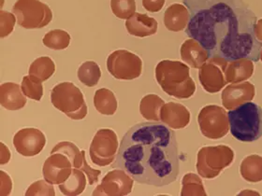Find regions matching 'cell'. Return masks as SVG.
<instances>
[{
	"mask_svg": "<svg viewBox=\"0 0 262 196\" xmlns=\"http://www.w3.org/2000/svg\"><path fill=\"white\" fill-rule=\"evenodd\" d=\"M231 135L242 142L257 141L262 136V109L247 102L228 113Z\"/></svg>",
	"mask_w": 262,
	"mask_h": 196,
	"instance_id": "obj_4",
	"label": "cell"
},
{
	"mask_svg": "<svg viewBox=\"0 0 262 196\" xmlns=\"http://www.w3.org/2000/svg\"><path fill=\"white\" fill-rule=\"evenodd\" d=\"M111 9L115 16L127 20L136 12L135 0H111Z\"/></svg>",
	"mask_w": 262,
	"mask_h": 196,
	"instance_id": "obj_31",
	"label": "cell"
},
{
	"mask_svg": "<svg viewBox=\"0 0 262 196\" xmlns=\"http://www.w3.org/2000/svg\"><path fill=\"white\" fill-rule=\"evenodd\" d=\"M234 160V152L225 145L203 147L198 153L196 170L208 180L216 178L223 169L229 167Z\"/></svg>",
	"mask_w": 262,
	"mask_h": 196,
	"instance_id": "obj_6",
	"label": "cell"
},
{
	"mask_svg": "<svg viewBox=\"0 0 262 196\" xmlns=\"http://www.w3.org/2000/svg\"><path fill=\"white\" fill-rule=\"evenodd\" d=\"M71 35L61 29H55L44 36L43 44L49 49L60 51L65 50L71 43Z\"/></svg>",
	"mask_w": 262,
	"mask_h": 196,
	"instance_id": "obj_29",
	"label": "cell"
},
{
	"mask_svg": "<svg viewBox=\"0 0 262 196\" xmlns=\"http://www.w3.org/2000/svg\"><path fill=\"white\" fill-rule=\"evenodd\" d=\"M117 135L111 129H100L94 136L89 153L94 164L98 166H107L114 162L116 153L119 149Z\"/></svg>",
	"mask_w": 262,
	"mask_h": 196,
	"instance_id": "obj_10",
	"label": "cell"
},
{
	"mask_svg": "<svg viewBox=\"0 0 262 196\" xmlns=\"http://www.w3.org/2000/svg\"><path fill=\"white\" fill-rule=\"evenodd\" d=\"M155 74L160 87L169 96L187 99L196 92V83L190 77L189 67L180 61L159 62Z\"/></svg>",
	"mask_w": 262,
	"mask_h": 196,
	"instance_id": "obj_3",
	"label": "cell"
},
{
	"mask_svg": "<svg viewBox=\"0 0 262 196\" xmlns=\"http://www.w3.org/2000/svg\"><path fill=\"white\" fill-rule=\"evenodd\" d=\"M165 105L163 99L157 94H147L142 97L140 103V112L144 119L154 121L160 120V110Z\"/></svg>",
	"mask_w": 262,
	"mask_h": 196,
	"instance_id": "obj_27",
	"label": "cell"
},
{
	"mask_svg": "<svg viewBox=\"0 0 262 196\" xmlns=\"http://www.w3.org/2000/svg\"><path fill=\"white\" fill-rule=\"evenodd\" d=\"M86 175L80 169H72L70 178L58 185L61 192L66 196L80 195L86 187Z\"/></svg>",
	"mask_w": 262,
	"mask_h": 196,
	"instance_id": "obj_24",
	"label": "cell"
},
{
	"mask_svg": "<svg viewBox=\"0 0 262 196\" xmlns=\"http://www.w3.org/2000/svg\"><path fill=\"white\" fill-rule=\"evenodd\" d=\"M26 196H55V188L46 180H38L28 187Z\"/></svg>",
	"mask_w": 262,
	"mask_h": 196,
	"instance_id": "obj_33",
	"label": "cell"
},
{
	"mask_svg": "<svg viewBox=\"0 0 262 196\" xmlns=\"http://www.w3.org/2000/svg\"><path fill=\"white\" fill-rule=\"evenodd\" d=\"M260 60H261V62H262V50H261V52H260Z\"/></svg>",
	"mask_w": 262,
	"mask_h": 196,
	"instance_id": "obj_39",
	"label": "cell"
},
{
	"mask_svg": "<svg viewBox=\"0 0 262 196\" xmlns=\"http://www.w3.org/2000/svg\"><path fill=\"white\" fill-rule=\"evenodd\" d=\"M166 0H142L143 8L150 12H159L162 10Z\"/></svg>",
	"mask_w": 262,
	"mask_h": 196,
	"instance_id": "obj_36",
	"label": "cell"
},
{
	"mask_svg": "<svg viewBox=\"0 0 262 196\" xmlns=\"http://www.w3.org/2000/svg\"><path fill=\"white\" fill-rule=\"evenodd\" d=\"M55 62L48 56L37 58L30 65L28 74L33 80L43 82L55 74Z\"/></svg>",
	"mask_w": 262,
	"mask_h": 196,
	"instance_id": "obj_26",
	"label": "cell"
},
{
	"mask_svg": "<svg viewBox=\"0 0 262 196\" xmlns=\"http://www.w3.org/2000/svg\"><path fill=\"white\" fill-rule=\"evenodd\" d=\"M94 106L100 114L112 116L116 112L118 103L115 93L109 89L101 88L95 93Z\"/></svg>",
	"mask_w": 262,
	"mask_h": 196,
	"instance_id": "obj_23",
	"label": "cell"
},
{
	"mask_svg": "<svg viewBox=\"0 0 262 196\" xmlns=\"http://www.w3.org/2000/svg\"><path fill=\"white\" fill-rule=\"evenodd\" d=\"M159 23L156 19L135 12L126 21L127 32L138 38H145L155 35L158 31Z\"/></svg>",
	"mask_w": 262,
	"mask_h": 196,
	"instance_id": "obj_18",
	"label": "cell"
},
{
	"mask_svg": "<svg viewBox=\"0 0 262 196\" xmlns=\"http://www.w3.org/2000/svg\"><path fill=\"white\" fill-rule=\"evenodd\" d=\"M255 35L257 40L262 42V19L258 20L255 27Z\"/></svg>",
	"mask_w": 262,
	"mask_h": 196,
	"instance_id": "obj_38",
	"label": "cell"
},
{
	"mask_svg": "<svg viewBox=\"0 0 262 196\" xmlns=\"http://www.w3.org/2000/svg\"><path fill=\"white\" fill-rule=\"evenodd\" d=\"M51 101L71 120H82L88 115V106L81 90L71 82H61L51 92Z\"/></svg>",
	"mask_w": 262,
	"mask_h": 196,
	"instance_id": "obj_5",
	"label": "cell"
},
{
	"mask_svg": "<svg viewBox=\"0 0 262 196\" xmlns=\"http://www.w3.org/2000/svg\"><path fill=\"white\" fill-rule=\"evenodd\" d=\"M22 91L27 97L40 101L43 95V85L42 82L33 80L30 76L23 78Z\"/></svg>",
	"mask_w": 262,
	"mask_h": 196,
	"instance_id": "obj_32",
	"label": "cell"
},
{
	"mask_svg": "<svg viewBox=\"0 0 262 196\" xmlns=\"http://www.w3.org/2000/svg\"><path fill=\"white\" fill-rule=\"evenodd\" d=\"M189 11L186 6L174 3L169 6L164 13V24L172 32H179L187 27L189 22Z\"/></svg>",
	"mask_w": 262,
	"mask_h": 196,
	"instance_id": "obj_21",
	"label": "cell"
},
{
	"mask_svg": "<svg viewBox=\"0 0 262 196\" xmlns=\"http://www.w3.org/2000/svg\"><path fill=\"white\" fill-rule=\"evenodd\" d=\"M190 112L182 104L169 102L160 110V120L171 129L185 128L190 122Z\"/></svg>",
	"mask_w": 262,
	"mask_h": 196,
	"instance_id": "obj_17",
	"label": "cell"
},
{
	"mask_svg": "<svg viewBox=\"0 0 262 196\" xmlns=\"http://www.w3.org/2000/svg\"><path fill=\"white\" fill-rule=\"evenodd\" d=\"M189 11L186 34L225 69L231 61L260 60L262 42L255 35L257 16L245 0H183Z\"/></svg>",
	"mask_w": 262,
	"mask_h": 196,
	"instance_id": "obj_1",
	"label": "cell"
},
{
	"mask_svg": "<svg viewBox=\"0 0 262 196\" xmlns=\"http://www.w3.org/2000/svg\"><path fill=\"white\" fill-rule=\"evenodd\" d=\"M256 89L250 82H236L225 88L221 94L225 109H234L255 97Z\"/></svg>",
	"mask_w": 262,
	"mask_h": 196,
	"instance_id": "obj_15",
	"label": "cell"
},
{
	"mask_svg": "<svg viewBox=\"0 0 262 196\" xmlns=\"http://www.w3.org/2000/svg\"><path fill=\"white\" fill-rule=\"evenodd\" d=\"M181 57L193 68H201L209 60L207 51L193 38L186 40L181 46Z\"/></svg>",
	"mask_w": 262,
	"mask_h": 196,
	"instance_id": "obj_20",
	"label": "cell"
},
{
	"mask_svg": "<svg viewBox=\"0 0 262 196\" xmlns=\"http://www.w3.org/2000/svg\"><path fill=\"white\" fill-rule=\"evenodd\" d=\"M134 180L123 169L112 170L94 190L92 195L125 196L132 191Z\"/></svg>",
	"mask_w": 262,
	"mask_h": 196,
	"instance_id": "obj_11",
	"label": "cell"
},
{
	"mask_svg": "<svg viewBox=\"0 0 262 196\" xmlns=\"http://www.w3.org/2000/svg\"><path fill=\"white\" fill-rule=\"evenodd\" d=\"M61 153L67 155L71 160L73 168L80 169L85 173L88 177V183L90 185H94L98 182L101 171L90 167L85 159V152H81L79 148L72 142L63 141L58 143L51 151V153Z\"/></svg>",
	"mask_w": 262,
	"mask_h": 196,
	"instance_id": "obj_13",
	"label": "cell"
},
{
	"mask_svg": "<svg viewBox=\"0 0 262 196\" xmlns=\"http://www.w3.org/2000/svg\"><path fill=\"white\" fill-rule=\"evenodd\" d=\"M114 166L125 170L140 184H171L180 170L174 131L159 121L132 126L121 140Z\"/></svg>",
	"mask_w": 262,
	"mask_h": 196,
	"instance_id": "obj_2",
	"label": "cell"
},
{
	"mask_svg": "<svg viewBox=\"0 0 262 196\" xmlns=\"http://www.w3.org/2000/svg\"><path fill=\"white\" fill-rule=\"evenodd\" d=\"M242 177L248 182L256 183L262 180V157L257 154L247 156L241 163Z\"/></svg>",
	"mask_w": 262,
	"mask_h": 196,
	"instance_id": "obj_25",
	"label": "cell"
},
{
	"mask_svg": "<svg viewBox=\"0 0 262 196\" xmlns=\"http://www.w3.org/2000/svg\"><path fill=\"white\" fill-rule=\"evenodd\" d=\"M17 23L26 29H39L49 24L53 12L49 6L39 0H17L12 7Z\"/></svg>",
	"mask_w": 262,
	"mask_h": 196,
	"instance_id": "obj_7",
	"label": "cell"
},
{
	"mask_svg": "<svg viewBox=\"0 0 262 196\" xmlns=\"http://www.w3.org/2000/svg\"><path fill=\"white\" fill-rule=\"evenodd\" d=\"M182 186H183L181 191L182 196L207 195L206 191L204 190L202 180L198 175L193 174V173L185 175L182 180Z\"/></svg>",
	"mask_w": 262,
	"mask_h": 196,
	"instance_id": "obj_30",
	"label": "cell"
},
{
	"mask_svg": "<svg viewBox=\"0 0 262 196\" xmlns=\"http://www.w3.org/2000/svg\"><path fill=\"white\" fill-rule=\"evenodd\" d=\"M107 69L116 80L132 81L142 75V61L126 50H117L109 55Z\"/></svg>",
	"mask_w": 262,
	"mask_h": 196,
	"instance_id": "obj_8",
	"label": "cell"
},
{
	"mask_svg": "<svg viewBox=\"0 0 262 196\" xmlns=\"http://www.w3.org/2000/svg\"><path fill=\"white\" fill-rule=\"evenodd\" d=\"M0 104L8 110H19L27 104L22 87L13 82H5L0 86Z\"/></svg>",
	"mask_w": 262,
	"mask_h": 196,
	"instance_id": "obj_19",
	"label": "cell"
},
{
	"mask_svg": "<svg viewBox=\"0 0 262 196\" xmlns=\"http://www.w3.org/2000/svg\"><path fill=\"white\" fill-rule=\"evenodd\" d=\"M73 166L69 157L61 153H51L42 168L44 180L53 185L65 182L72 173Z\"/></svg>",
	"mask_w": 262,
	"mask_h": 196,
	"instance_id": "obj_14",
	"label": "cell"
},
{
	"mask_svg": "<svg viewBox=\"0 0 262 196\" xmlns=\"http://www.w3.org/2000/svg\"><path fill=\"white\" fill-rule=\"evenodd\" d=\"M46 145V137L41 131L36 128H24L18 131L13 137V146L17 153L25 157H33L41 153Z\"/></svg>",
	"mask_w": 262,
	"mask_h": 196,
	"instance_id": "obj_12",
	"label": "cell"
},
{
	"mask_svg": "<svg viewBox=\"0 0 262 196\" xmlns=\"http://www.w3.org/2000/svg\"><path fill=\"white\" fill-rule=\"evenodd\" d=\"M199 80L203 89L210 93H219L228 83L223 67L211 59L200 68Z\"/></svg>",
	"mask_w": 262,
	"mask_h": 196,
	"instance_id": "obj_16",
	"label": "cell"
},
{
	"mask_svg": "<svg viewBox=\"0 0 262 196\" xmlns=\"http://www.w3.org/2000/svg\"><path fill=\"white\" fill-rule=\"evenodd\" d=\"M14 26V14L8 11H0V38H6L11 34Z\"/></svg>",
	"mask_w": 262,
	"mask_h": 196,
	"instance_id": "obj_34",
	"label": "cell"
},
{
	"mask_svg": "<svg viewBox=\"0 0 262 196\" xmlns=\"http://www.w3.org/2000/svg\"><path fill=\"white\" fill-rule=\"evenodd\" d=\"M1 158H0V163L1 164H5V163H9L10 159H11V153L9 151V149L6 147L4 143H1Z\"/></svg>",
	"mask_w": 262,
	"mask_h": 196,
	"instance_id": "obj_37",
	"label": "cell"
},
{
	"mask_svg": "<svg viewBox=\"0 0 262 196\" xmlns=\"http://www.w3.org/2000/svg\"><path fill=\"white\" fill-rule=\"evenodd\" d=\"M198 122L202 135L210 139L222 138L229 133L228 114L224 108L216 105L202 108L198 116Z\"/></svg>",
	"mask_w": 262,
	"mask_h": 196,
	"instance_id": "obj_9",
	"label": "cell"
},
{
	"mask_svg": "<svg viewBox=\"0 0 262 196\" xmlns=\"http://www.w3.org/2000/svg\"><path fill=\"white\" fill-rule=\"evenodd\" d=\"M254 72V64L250 59H239L229 62L224 69L225 78L228 83L247 81Z\"/></svg>",
	"mask_w": 262,
	"mask_h": 196,
	"instance_id": "obj_22",
	"label": "cell"
},
{
	"mask_svg": "<svg viewBox=\"0 0 262 196\" xmlns=\"http://www.w3.org/2000/svg\"><path fill=\"white\" fill-rule=\"evenodd\" d=\"M78 79L88 87H94L98 84L101 78L99 65L94 61H86L80 65L78 69Z\"/></svg>",
	"mask_w": 262,
	"mask_h": 196,
	"instance_id": "obj_28",
	"label": "cell"
},
{
	"mask_svg": "<svg viewBox=\"0 0 262 196\" xmlns=\"http://www.w3.org/2000/svg\"><path fill=\"white\" fill-rule=\"evenodd\" d=\"M0 195H10L11 191V187H12V182H11V178L8 174H6L5 171H0Z\"/></svg>",
	"mask_w": 262,
	"mask_h": 196,
	"instance_id": "obj_35",
	"label": "cell"
}]
</instances>
